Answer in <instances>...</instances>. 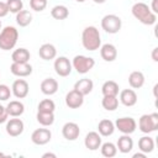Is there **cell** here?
<instances>
[{
    "instance_id": "cb8c5ba5",
    "label": "cell",
    "mask_w": 158,
    "mask_h": 158,
    "mask_svg": "<svg viewBox=\"0 0 158 158\" xmlns=\"http://www.w3.org/2000/svg\"><path fill=\"white\" fill-rule=\"evenodd\" d=\"M128 84L132 89H139L144 84V75L139 70H135L128 75Z\"/></svg>"
},
{
    "instance_id": "8fae6325",
    "label": "cell",
    "mask_w": 158,
    "mask_h": 158,
    "mask_svg": "<svg viewBox=\"0 0 158 158\" xmlns=\"http://www.w3.org/2000/svg\"><path fill=\"white\" fill-rule=\"evenodd\" d=\"M5 128H6L7 135H10L11 137H17L23 132L25 125H23L21 118L14 117V118H10L9 121H6V127Z\"/></svg>"
},
{
    "instance_id": "6da1fadb",
    "label": "cell",
    "mask_w": 158,
    "mask_h": 158,
    "mask_svg": "<svg viewBox=\"0 0 158 158\" xmlns=\"http://www.w3.org/2000/svg\"><path fill=\"white\" fill-rule=\"evenodd\" d=\"M83 47L88 51H96L101 46V36L95 26H86L81 33Z\"/></svg>"
},
{
    "instance_id": "7c38bea8",
    "label": "cell",
    "mask_w": 158,
    "mask_h": 158,
    "mask_svg": "<svg viewBox=\"0 0 158 158\" xmlns=\"http://www.w3.org/2000/svg\"><path fill=\"white\" fill-rule=\"evenodd\" d=\"M28 83L25 80V79H16L14 83H12V86H11V91L12 94L15 95V98L17 99H23L28 95Z\"/></svg>"
},
{
    "instance_id": "f546056e",
    "label": "cell",
    "mask_w": 158,
    "mask_h": 158,
    "mask_svg": "<svg viewBox=\"0 0 158 158\" xmlns=\"http://www.w3.org/2000/svg\"><path fill=\"white\" fill-rule=\"evenodd\" d=\"M16 22L20 27H26L32 22V15L28 10H21L16 14Z\"/></svg>"
},
{
    "instance_id": "d6986e66",
    "label": "cell",
    "mask_w": 158,
    "mask_h": 158,
    "mask_svg": "<svg viewBox=\"0 0 158 158\" xmlns=\"http://www.w3.org/2000/svg\"><path fill=\"white\" fill-rule=\"evenodd\" d=\"M38 54L42 59L44 60H51L54 59L57 56V49L52 43H43L40 49H38Z\"/></svg>"
},
{
    "instance_id": "603a6c76",
    "label": "cell",
    "mask_w": 158,
    "mask_h": 158,
    "mask_svg": "<svg viewBox=\"0 0 158 158\" xmlns=\"http://www.w3.org/2000/svg\"><path fill=\"white\" fill-rule=\"evenodd\" d=\"M98 131H99L100 136H104V137L111 136L114 133V131H115V123L109 118H104V120H101L99 122Z\"/></svg>"
},
{
    "instance_id": "4316f807",
    "label": "cell",
    "mask_w": 158,
    "mask_h": 158,
    "mask_svg": "<svg viewBox=\"0 0 158 158\" xmlns=\"http://www.w3.org/2000/svg\"><path fill=\"white\" fill-rule=\"evenodd\" d=\"M101 105L107 111H115L118 106V99L115 95H104L101 100Z\"/></svg>"
},
{
    "instance_id": "60d3db41",
    "label": "cell",
    "mask_w": 158,
    "mask_h": 158,
    "mask_svg": "<svg viewBox=\"0 0 158 158\" xmlns=\"http://www.w3.org/2000/svg\"><path fill=\"white\" fill-rule=\"evenodd\" d=\"M146 157H147V154L143 153V152H139V153H135L133 154V158H146Z\"/></svg>"
},
{
    "instance_id": "ab89813d",
    "label": "cell",
    "mask_w": 158,
    "mask_h": 158,
    "mask_svg": "<svg viewBox=\"0 0 158 158\" xmlns=\"http://www.w3.org/2000/svg\"><path fill=\"white\" fill-rule=\"evenodd\" d=\"M152 59L154 62H158V48L157 47L153 48V51H152Z\"/></svg>"
},
{
    "instance_id": "7402d4cb",
    "label": "cell",
    "mask_w": 158,
    "mask_h": 158,
    "mask_svg": "<svg viewBox=\"0 0 158 158\" xmlns=\"http://www.w3.org/2000/svg\"><path fill=\"white\" fill-rule=\"evenodd\" d=\"M116 147H117V149L121 152V153H128V152H131L132 151V148H133V141H132V138L130 137V135H122L121 137H118V139H117V144H116Z\"/></svg>"
},
{
    "instance_id": "1f68e13d",
    "label": "cell",
    "mask_w": 158,
    "mask_h": 158,
    "mask_svg": "<svg viewBox=\"0 0 158 158\" xmlns=\"http://www.w3.org/2000/svg\"><path fill=\"white\" fill-rule=\"evenodd\" d=\"M100 149H101V154L106 158H112L116 156L117 153V147L112 143V142H105L100 146Z\"/></svg>"
},
{
    "instance_id": "74e56055",
    "label": "cell",
    "mask_w": 158,
    "mask_h": 158,
    "mask_svg": "<svg viewBox=\"0 0 158 158\" xmlns=\"http://www.w3.org/2000/svg\"><path fill=\"white\" fill-rule=\"evenodd\" d=\"M7 14H9V7H7L6 2L2 1V0H0V17L6 16Z\"/></svg>"
},
{
    "instance_id": "9a60e30c",
    "label": "cell",
    "mask_w": 158,
    "mask_h": 158,
    "mask_svg": "<svg viewBox=\"0 0 158 158\" xmlns=\"http://www.w3.org/2000/svg\"><path fill=\"white\" fill-rule=\"evenodd\" d=\"M84 144L90 151L99 149L100 146H101V136H100V133L95 132V131H91V132L86 133V136L84 138Z\"/></svg>"
},
{
    "instance_id": "484cf974",
    "label": "cell",
    "mask_w": 158,
    "mask_h": 158,
    "mask_svg": "<svg viewBox=\"0 0 158 158\" xmlns=\"http://www.w3.org/2000/svg\"><path fill=\"white\" fill-rule=\"evenodd\" d=\"M138 148H139L141 152H143L146 154L151 153L154 149V141H153V138L149 137V136L141 137L139 141H138Z\"/></svg>"
},
{
    "instance_id": "d590c367",
    "label": "cell",
    "mask_w": 158,
    "mask_h": 158,
    "mask_svg": "<svg viewBox=\"0 0 158 158\" xmlns=\"http://www.w3.org/2000/svg\"><path fill=\"white\" fill-rule=\"evenodd\" d=\"M12 91L6 84H0V101H6L10 99Z\"/></svg>"
},
{
    "instance_id": "8d00e7d4",
    "label": "cell",
    "mask_w": 158,
    "mask_h": 158,
    "mask_svg": "<svg viewBox=\"0 0 158 158\" xmlns=\"http://www.w3.org/2000/svg\"><path fill=\"white\" fill-rule=\"evenodd\" d=\"M7 117H9V114L6 111V107L0 104V123L6 122L7 121Z\"/></svg>"
},
{
    "instance_id": "83f0119b",
    "label": "cell",
    "mask_w": 158,
    "mask_h": 158,
    "mask_svg": "<svg viewBox=\"0 0 158 158\" xmlns=\"http://www.w3.org/2000/svg\"><path fill=\"white\" fill-rule=\"evenodd\" d=\"M51 16L56 20H65L69 16V10L64 5H56L51 10Z\"/></svg>"
},
{
    "instance_id": "f1b7e54d",
    "label": "cell",
    "mask_w": 158,
    "mask_h": 158,
    "mask_svg": "<svg viewBox=\"0 0 158 158\" xmlns=\"http://www.w3.org/2000/svg\"><path fill=\"white\" fill-rule=\"evenodd\" d=\"M118 90H120L118 84L116 81H114V80H107L101 86L102 95H115V96H117L118 95Z\"/></svg>"
},
{
    "instance_id": "b9f144b4",
    "label": "cell",
    "mask_w": 158,
    "mask_h": 158,
    "mask_svg": "<svg viewBox=\"0 0 158 158\" xmlns=\"http://www.w3.org/2000/svg\"><path fill=\"white\" fill-rule=\"evenodd\" d=\"M42 157H43V158H47V157H52V158H56L57 156H56L54 153H49V152H47V153H44Z\"/></svg>"
},
{
    "instance_id": "3957f363",
    "label": "cell",
    "mask_w": 158,
    "mask_h": 158,
    "mask_svg": "<svg viewBox=\"0 0 158 158\" xmlns=\"http://www.w3.org/2000/svg\"><path fill=\"white\" fill-rule=\"evenodd\" d=\"M19 40V31L14 26H6L0 31V49H12Z\"/></svg>"
},
{
    "instance_id": "bcb514c9",
    "label": "cell",
    "mask_w": 158,
    "mask_h": 158,
    "mask_svg": "<svg viewBox=\"0 0 158 158\" xmlns=\"http://www.w3.org/2000/svg\"><path fill=\"white\" fill-rule=\"evenodd\" d=\"M0 30H1V21H0Z\"/></svg>"
},
{
    "instance_id": "30bf717a",
    "label": "cell",
    "mask_w": 158,
    "mask_h": 158,
    "mask_svg": "<svg viewBox=\"0 0 158 158\" xmlns=\"http://www.w3.org/2000/svg\"><path fill=\"white\" fill-rule=\"evenodd\" d=\"M84 102V95L77 91L75 89L70 90L65 95V105L69 109H79Z\"/></svg>"
},
{
    "instance_id": "e575fe53",
    "label": "cell",
    "mask_w": 158,
    "mask_h": 158,
    "mask_svg": "<svg viewBox=\"0 0 158 158\" xmlns=\"http://www.w3.org/2000/svg\"><path fill=\"white\" fill-rule=\"evenodd\" d=\"M30 6L33 11H43L47 6V0H30Z\"/></svg>"
},
{
    "instance_id": "277c9868",
    "label": "cell",
    "mask_w": 158,
    "mask_h": 158,
    "mask_svg": "<svg viewBox=\"0 0 158 158\" xmlns=\"http://www.w3.org/2000/svg\"><path fill=\"white\" fill-rule=\"evenodd\" d=\"M138 128L143 133H151L158 128V114H144L138 120Z\"/></svg>"
},
{
    "instance_id": "ee69618b",
    "label": "cell",
    "mask_w": 158,
    "mask_h": 158,
    "mask_svg": "<svg viewBox=\"0 0 158 158\" xmlns=\"http://www.w3.org/2000/svg\"><path fill=\"white\" fill-rule=\"evenodd\" d=\"M75 1H77V2H84L85 0H75Z\"/></svg>"
},
{
    "instance_id": "ac0fdd59",
    "label": "cell",
    "mask_w": 158,
    "mask_h": 158,
    "mask_svg": "<svg viewBox=\"0 0 158 158\" xmlns=\"http://www.w3.org/2000/svg\"><path fill=\"white\" fill-rule=\"evenodd\" d=\"M40 88L44 95H53L58 90V81L53 78H46L42 80Z\"/></svg>"
},
{
    "instance_id": "836d02e7",
    "label": "cell",
    "mask_w": 158,
    "mask_h": 158,
    "mask_svg": "<svg viewBox=\"0 0 158 158\" xmlns=\"http://www.w3.org/2000/svg\"><path fill=\"white\" fill-rule=\"evenodd\" d=\"M6 5L9 7V12H14V14H17L23 7L22 0H7L6 1Z\"/></svg>"
},
{
    "instance_id": "7a4b0ae2",
    "label": "cell",
    "mask_w": 158,
    "mask_h": 158,
    "mask_svg": "<svg viewBox=\"0 0 158 158\" xmlns=\"http://www.w3.org/2000/svg\"><path fill=\"white\" fill-rule=\"evenodd\" d=\"M132 15L143 25H154L157 21V15L154 12H152L151 7L144 4V2H136L133 4L132 9H131Z\"/></svg>"
},
{
    "instance_id": "4fadbf2b",
    "label": "cell",
    "mask_w": 158,
    "mask_h": 158,
    "mask_svg": "<svg viewBox=\"0 0 158 158\" xmlns=\"http://www.w3.org/2000/svg\"><path fill=\"white\" fill-rule=\"evenodd\" d=\"M62 135L67 141H75L80 135V128L75 122H67L62 127Z\"/></svg>"
},
{
    "instance_id": "e0dca14e",
    "label": "cell",
    "mask_w": 158,
    "mask_h": 158,
    "mask_svg": "<svg viewBox=\"0 0 158 158\" xmlns=\"http://www.w3.org/2000/svg\"><path fill=\"white\" fill-rule=\"evenodd\" d=\"M120 101L125 106H133L137 102V94L133 89H123L120 91Z\"/></svg>"
},
{
    "instance_id": "d6a6232c",
    "label": "cell",
    "mask_w": 158,
    "mask_h": 158,
    "mask_svg": "<svg viewBox=\"0 0 158 158\" xmlns=\"http://www.w3.org/2000/svg\"><path fill=\"white\" fill-rule=\"evenodd\" d=\"M37 109H38V111H42V112H54L56 104L51 99H44V100H42L38 104V107Z\"/></svg>"
},
{
    "instance_id": "5b68a950",
    "label": "cell",
    "mask_w": 158,
    "mask_h": 158,
    "mask_svg": "<svg viewBox=\"0 0 158 158\" xmlns=\"http://www.w3.org/2000/svg\"><path fill=\"white\" fill-rule=\"evenodd\" d=\"M95 65V59L91 57H86L83 54L75 56L72 62V67L79 73V74H86L89 73Z\"/></svg>"
},
{
    "instance_id": "2e32d148",
    "label": "cell",
    "mask_w": 158,
    "mask_h": 158,
    "mask_svg": "<svg viewBox=\"0 0 158 158\" xmlns=\"http://www.w3.org/2000/svg\"><path fill=\"white\" fill-rule=\"evenodd\" d=\"M100 56L105 62H114L117 58V49L112 43L100 46Z\"/></svg>"
},
{
    "instance_id": "f35d334b",
    "label": "cell",
    "mask_w": 158,
    "mask_h": 158,
    "mask_svg": "<svg viewBox=\"0 0 158 158\" xmlns=\"http://www.w3.org/2000/svg\"><path fill=\"white\" fill-rule=\"evenodd\" d=\"M152 12H154L156 15L158 14V0H152Z\"/></svg>"
},
{
    "instance_id": "ffe728a7",
    "label": "cell",
    "mask_w": 158,
    "mask_h": 158,
    "mask_svg": "<svg viewBox=\"0 0 158 158\" xmlns=\"http://www.w3.org/2000/svg\"><path fill=\"white\" fill-rule=\"evenodd\" d=\"M93 88H94V83L91 79H88V78H83V79H79L75 84H74V89L77 91H79L80 94H83L84 96L90 94L93 91Z\"/></svg>"
},
{
    "instance_id": "9c48e42d",
    "label": "cell",
    "mask_w": 158,
    "mask_h": 158,
    "mask_svg": "<svg viewBox=\"0 0 158 158\" xmlns=\"http://www.w3.org/2000/svg\"><path fill=\"white\" fill-rule=\"evenodd\" d=\"M52 138V132L48 128H37L31 135V141L37 146L47 144Z\"/></svg>"
},
{
    "instance_id": "7bdbcfd3",
    "label": "cell",
    "mask_w": 158,
    "mask_h": 158,
    "mask_svg": "<svg viewBox=\"0 0 158 158\" xmlns=\"http://www.w3.org/2000/svg\"><path fill=\"white\" fill-rule=\"evenodd\" d=\"M93 1H94L95 4H104L106 0H93Z\"/></svg>"
},
{
    "instance_id": "ba28073f",
    "label": "cell",
    "mask_w": 158,
    "mask_h": 158,
    "mask_svg": "<svg viewBox=\"0 0 158 158\" xmlns=\"http://www.w3.org/2000/svg\"><path fill=\"white\" fill-rule=\"evenodd\" d=\"M72 63L70 60L62 56V57H58L56 60H54V70L56 73L59 75V77H68L70 73H72Z\"/></svg>"
},
{
    "instance_id": "d4e9b609",
    "label": "cell",
    "mask_w": 158,
    "mask_h": 158,
    "mask_svg": "<svg viewBox=\"0 0 158 158\" xmlns=\"http://www.w3.org/2000/svg\"><path fill=\"white\" fill-rule=\"evenodd\" d=\"M30 57L31 54L26 48H17L11 54L12 62H16V63H27L30 60Z\"/></svg>"
},
{
    "instance_id": "f6af8a7d",
    "label": "cell",
    "mask_w": 158,
    "mask_h": 158,
    "mask_svg": "<svg viewBox=\"0 0 158 158\" xmlns=\"http://www.w3.org/2000/svg\"><path fill=\"white\" fill-rule=\"evenodd\" d=\"M4 156H5V154H4V153H1V152H0V157H4Z\"/></svg>"
},
{
    "instance_id": "44dd1931",
    "label": "cell",
    "mask_w": 158,
    "mask_h": 158,
    "mask_svg": "<svg viewBox=\"0 0 158 158\" xmlns=\"http://www.w3.org/2000/svg\"><path fill=\"white\" fill-rule=\"evenodd\" d=\"M6 111L11 117H19L25 111V105L19 100H12L6 105Z\"/></svg>"
},
{
    "instance_id": "52a82bcc",
    "label": "cell",
    "mask_w": 158,
    "mask_h": 158,
    "mask_svg": "<svg viewBox=\"0 0 158 158\" xmlns=\"http://www.w3.org/2000/svg\"><path fill=\"white\" fill-rule=\"evenodd\" d=\"M136 127H137V123L132 117H120L115 122V128H117L121 133H125V135L133 133L136 131Z\"/></svg>"
},
{
    "instance_id": "8992f818",
    "label": "cell",
    "mask_w": 158,
    "mask_h": 158,
    "mask_svg": "<svg viewBox=\"0 0 158 158\" xmlns=\"http://www.w3.org/2000/svg\"><path fill=\"white\" fill-rule=\"evenodd\" d=\"M121 26H122V21L117 15L109 14L101 19V28L107 33L111 35L117 33L121 30Z\"/></svg>"
},
{
    "instance_id": "4dcf8cb0",
    "label": "cell",
    "mask_w": 158,
    "mask_h": 158,
    "mask_svg": "<svg viewBox=\"0 0 158 158\" xmlns=\"http://www.w3.org/2000/svg\"><path fill=\"white\" fill-rule=\"evenodd\" d=\"M38 123H41L42 126L47 127L53 125L54 122V112H42V111H37V116H36Z\"/></svg>"
},
{
    "instance_id": "5bb4252c",
    "label": "cell",
    "mask_w": 158,
    "mask_h": 158,
    "mask_svg": "<svg viewBox=\"0 0 158 158\" xmlns=\"http://www.w3.org/2000/svg\"><path fill=\"white\" fill-rule=\"evenodd\" d=\"M10 72L14 75H16V77L25 78V77L31 75V73H32V65L28 62L27 63H16V62H12V64L10 67Z\"/></svg>"
}]
</instances>
